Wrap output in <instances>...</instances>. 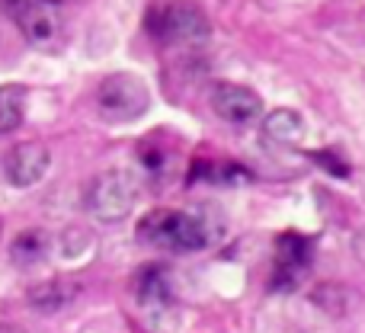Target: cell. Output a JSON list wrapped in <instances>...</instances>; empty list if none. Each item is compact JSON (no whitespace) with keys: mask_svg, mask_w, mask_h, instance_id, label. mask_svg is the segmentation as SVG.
Segmentation results:
<instances>
[{"mask_svg":"<svg viewBox=\"0 0 365 333\" xmlns=\"http://www.w3.org/2000/svg\"><path fill=\"white\" fill-rule=\"evenodd\" d=\"M138 240L145 247H158V250L173 253H195L205 250L218 231L202 212H182V208H154L141 218Z\"/></svg>","mask_w":365,"mask_h":333,"instance_id":"obj_1","label":"cell"},{"mask_svg":"<svg viewBox=\"0 0 365 333\" xmlns=\"http://www.w3.org/2000/svg\"><path fill=\"white\" fill-rule=\"evenodd\" d=\"M135 202H138V183L128 170H106L87 189V212L106 225L128 218Z\"/></svg>","mask_w":365,"mask_h":333,"instance_id":"obj_2","label":"cell"},{"mask_svg":"<svg viewBox=\"0 0 365 333\" xmlns=\"http://www.w3.org/2000/svg\"><path fill=\"white\" fill-rule=\"evenodd\" d=\"M151 106V93L135 74H109L106 81L96 87V109L106 122H135L148 113Z\"/></svg>","mask_w":365,"mask_h":333,"instance_id":"obj_3","label":"cell"},{"mask_svg":"<svg viewBox=\"0 0 365 333\" xmlns=\"http://www.w3.org/2000/svg\"><path fill=\"white\" fill-rule=\"evenodd\" d=\"M151 32L170 45H199L208 39L212 23L195 4L173 0V4H160L151 13Z\"/></svg>","mask_w":365,"mask_h":333,"instance_id":"obj_4","label":"cell"},{"mask_svg":"<svg viewBox=\"0 0 365 333\" xmlns=\"http://www.w3.org/2000/svg\"><path fill=\"white\" fill-rule=\"evenodd\" d=\"M10 13L29 45H36V48H55V45H61L64 19H61L58 4H48V0H16L10 6Z\"/></svg>","mask_w":365,"mask_h":333,"instance_id":"obj_5","label":"cell"},{"mask_svg":"<svg viewBox=\"0 0 365 333\" xmlns=\"http://www.w3.org/2000/svg\"><path fill=\"white\" fill-rule=\"evenodd\" d=\"M208 103H212L218 119H225L227 125H237V128L250 125V122H257L263 116V100L257 96V90L244 87V83H231V81L215 83Z\"/></svg>","mask_w":365,"mask_h":333,"instance_id":"obj_6","label":"cell"},{"mask_svg":"<svg viewBox=\"0 0 365 333\" xmlns=\"http://www.w3.org/2000/svg\"><path fill=\"white\" fill-rule=\"evenodd\" d=\"M48 164H51V154L42 141H23V145L13 148L4 160L6 183L16 189H29L48 173Z\"/></svg>","mask_w":365,"mask_h":333,"instance_id":"obj_7","label":"cell"},{"mask_svg":"<svg viewBox=\"0 0 365 333\" xmlns=\"http://www.w3.org/2000/svg\"><path fill=\"white\" fill-rule=\"evenodd\" d=\"M138 304L145 308V314L151 317H167V311L173 308V292H170V272L164 266H145L138 272V285H135Z\"/></svg>","mask_w":365,"mask_h":333,"instance_id":"obj_8","label":"cell"},{"mask_svg":"<svg viewBox=\"0 0 365 333\" xmlns=\"http://www.w3.org/2000/svg\"><path fill=\"white\" fill-rule=\"evenodd\" d=\"M77 292H81V285L71 282V279H48V282L32 285L26 298H29V304L36 311H42V314H51V311L68 308V304L77 298Z\"/></svg>","mask_w":365,"mask_h":333,"instance_id":"obj_9","label":"cell"},{"mask_svg":"<svg viewBox=\"0 0 365 333\" xmlns=\"http://www.w3.org/2000/svg\"><path fill=\"white\" fill-rule=\"evenodd\" d=\"M263 138L279 148L298 145V141L304 138V119L295 109H272L263 119Z\"/></svg>","mask_w":365,"mask_h":333,"instance_id":"obj_10","label":"cell"},{"mask_svg":"<svg viewBox=\"0 0 365 333\" xmlns=\"http://www.w3.org/2000/svg\"><path fill=\"white\" fill-rule=\"evenodd\" d=\"M51 240L45 231H38V227H29V231H19L16 237H13L10 244V260L16 266H36L45 260V253H48Z\"/></svg>","mask_w":365,"mask_h":333,"instance_id":"obj_11","label":"cell"},{"mask_svg":"<svg viewBox=\"0 0 365 333\" xmlns=\"http://www.w3.org/2000/svg\"><path fill=\"white\" fill-rule=\"evenodd\" d=\"M26 113V87L19 83H6L0 87V135L16 132Z\"/></svg>","mask_w":365,"mask_h":333,"instance_id":"obj_12","label":"cell"},{"mask_svg":"<svg viewBox=\"0 0 365 333\" xmlns=\"http://www.w3.org/2000/svg\"><path fill=\"white\" fill-rule=\"evenodd\" d=\"M93 247V237H90L83 227H71V231L61 234V253L64 257H81L83 250Z\"/></svg>","mask_w":365,"mask_h":333,"instance_id":"obj_13","label":"cell"},{"mask_svg":"<svg viewBox=\"0 0 365 333\" xmlns=\"http://www.w3.org/2000/svg\"><path fill=\"white\" fill-rule=\"evenodd\" d=\"M314 160H317V164H321V167H327L334 176H349V167L343 164V160L336 158L334 151H321V154H314Z\"/></svg>","mask_w":365,"mask_h":333,"instance_id":"obj_14","label":"cell"},{"mask_svg":"<svg viewBox=\"0 0 365 333\" xmlns=\"http://www.w3.org/2000/svg\"><path fill=\"white\" fill-rule=\"evenodd\" d=\"M0 333H26V330L16 327V324H0Z\"/></svg>","mask_w":365,"mask_h":333,"instance_id":"obj_15","label":"cell"},{"mask_svg":"<svg viewBox=\"0 0 365 333\" xmlns=\"http://www.w3.org/2000/svg\"><path fill=\"white\" fill-rule=\"evenodd\" d=\"M0 234H4V221H0Z\"/></svg>","mask_w":365,"mask_h":333,"instance_id":"obj_16","label":"cell"},{"mask_svg":"<svg viewBox=\"0 0 365 333\" xmlns=\"http://www.w3.org/2000/svg\"><path fill=\"white\" fill-rule=\"evenodd\" d=\"M48 4H61V0H48Z\"/></svg>","mask_w":365,"mask_h":333,"instance_id":"obj_17","label":"cell"}]
</instances>
